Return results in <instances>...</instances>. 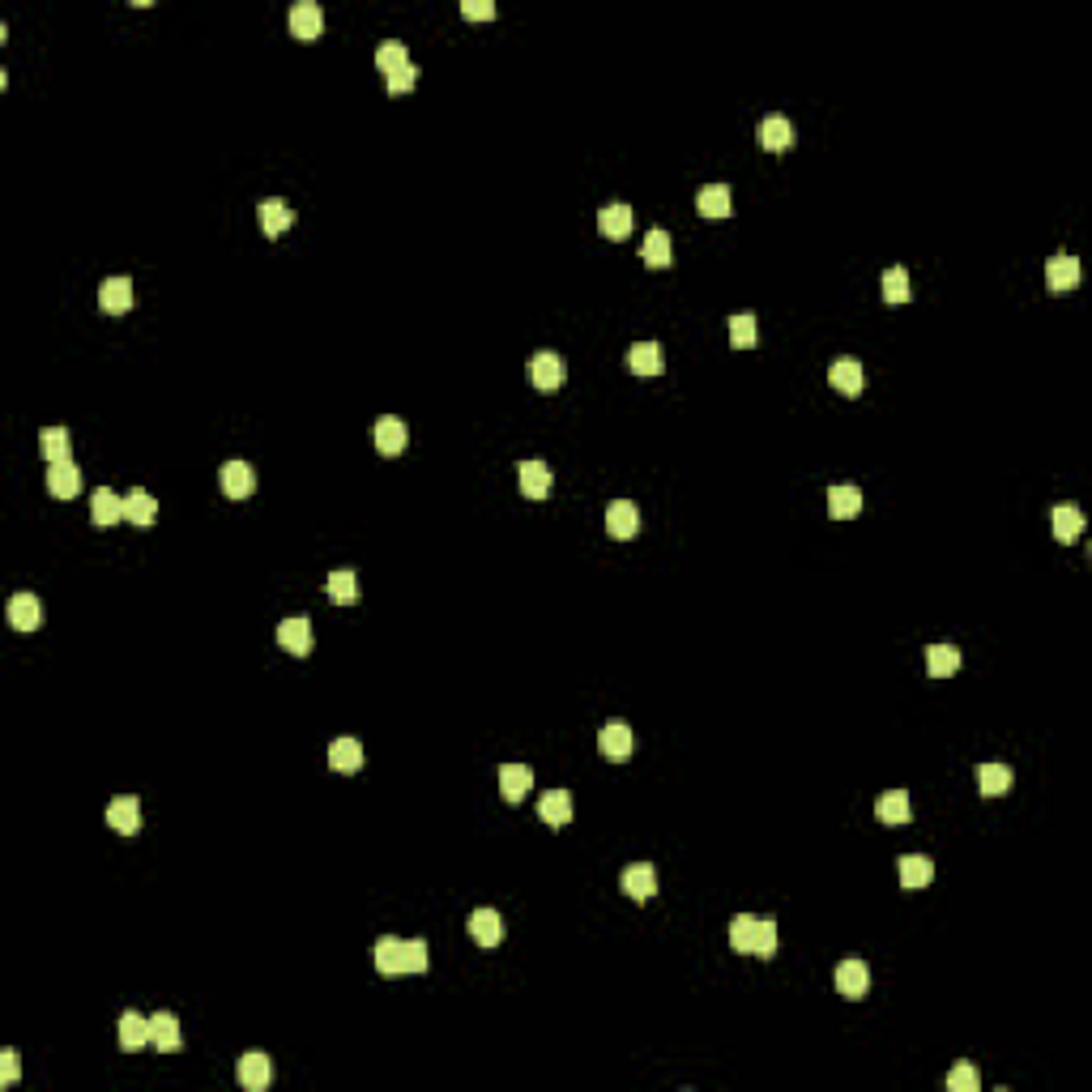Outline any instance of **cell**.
I'll return each instance as SVG.
<instances>
[{
  "instance_id": "cell-1",
  "label": "cell",
  "mask_w": 1092,
  "mask_h": 1092,
  "mask_svg": "<svg viewBox=\"0 0 1092 1092\" xmlns=\"http://www.w3.org/2000/svg\"><path fill=\"white\" fill-rule=\"evenodd\" d=\"M372 444H376V453H385V457H398L401 448H406V422H401L398 414H385V419H376V427H372Z\"/></svg>"
},
{
  "instance_id": "cell-2",
  "label": "cell",
  "mask_w": 1092,
  "mask_h": 1092,
  "mask_svg": "<svg viewBox=\"0 0 1092 1092\" xmlns=\"http://www.w3.org/2000/svg\"><path fill=\"white\" fill-rule=\"evenodd\" d=\"M836 990L845 994V999H867V990H870V968L862 965V960H841L836 965Z\"/></svg>"
},
{
  "instance_id": "cell-3",
  "label": "cell",
  "mask_w": 1092,
  "mask_h": 1092,
  "mask_svg": "<svg viewBox=\"0 0 1092 1092\" xmlns=\"http://www.w3.org/2000/svg\"><path fill=\"white\" fill-rule=\"evenodd\" d=\"M278 645H282L286 653H295V658H308L311 653V623L299 619V615L282 619L278 623Z\"/></svg>"
},
{
  "instance_id": "cell-4",
  "label": "cell",
  "mask_w": 1092,
  "mask_h": 1092,
  "mask_svg": "<svg viewBox=\"0 0 1092 1092\" xmlns=\"http://www.w3.org/2000/svg\"><path fill=\"white\" fill-rule=\"evenodd\" d=\"M530 380H534V388H542V393H555V388L563 385V359L551 355V350L534 355V359H530Z\"/></svg>"
},
{
  "instance_id": "cell-5",
  "label": "cell",
  "mask_w": 1092,
  "mask_h": 1092,
  "mask_svg": "<svg viewBox=\"0 0 1092 1092\" xmlns=\"http://www.w3.org/2000/svg\"><path fill=\"white\" fill-rule=\"evenodd\" d=\"M324 30V13L321 5H311V0H299L295 9H290V35L303 38V43H311V38H321Z\"/></svg>"
},
{
  "instance_id": "cell-6",
  "label": "cell",
  "mask_w": 1092,
  "mask_h": 1092,
  "mask_svg": "<svg viewBox=\"0 0 1092 1092\" xmlns=\"http://www.w3.org/2000/svg\"><path fill=\"white\" fill-rule=\"evenodd\" d=\"M239 1084L248 1092H261L273 1084V1063L261 1054V1050H252V1054L239 1058Z\"/></svg>"
},
{
  "instance_id": "cell-7",
  "label": "cell",
  "mask_w": 1092,
  "mask_h": 1092,
  "mask_svg": "<svg viewBox=\"0 0 1092 1092\" xmlns=\"http://www.w3.org/2000/svg\"><path fill=\"white\" fill-rule=\"evenodd\" d=\"M218 478H223V491L231 499H248L252 491H257V474H252L248 461H226Z\"/></svg>"
},
{
  "instance_id": "cell-8",
  "label": "cell",
  "mask_w": 1092,
  "mask_h": 1092,
  "mask_svg": "<svg viewBox=\"0 0 1092 1092\" xmlns=\"http://www.w3.org/2000/svg\"><path fill=\"white\" fill-rule=\"evenodd\" d=\"M99 308L107 311V316H125V311L133 308V282H128V278H107V282L99 286Z\"/></svg>"
},
{
  "instance_id": "cell-9",
  "label": "cell",
  "mask_w": 1092,
  "mask_h": 1092,
  "mask_svg": "<svg viewBox=\"0 0 1092 1092\" xmlns=\"http://www.w3.org/2000/svg\"><path fill=\"white\" fill-rule=\"evenodd\" d=\"M372 960H376V968H380L385 977H398V973H406V944L393 939V934H385V939H376Z\"/></svg>"
},
{
  "instance_id": "cell-10",
  "label": "cell",
  "mask_w": 1092,
  "mask_h": 1092,
  "mask_svg": "<svg viewBox=\"0 0 1092 1092\" xmlns=\"http://www.w3.org/2000/svg\"><path fill=\"white\" fill-rule=\"evenodd\" d=\"M623 892L632 896V901H653V896H658V870L649 867V862L628 867L623 870Z\"/></svg>"
},
{
  "instance_id": "cell-11",
  "label": "cell",
  "mask_w": 1092,
  "mask_h": 1092,
  "mask_svg": "<svg viewBox=\"0 0 1092 1092\" xmlns=\"http://www.w3.org/2000/svg\"><path fill=\"white\" fill-rule=\"evenodd\" d=\"M149 1045L162 1050V1054H175V1050L184 1045V1037H180V1020H175L171 1011H158V1016L149 1020Z\"/></svg>"
},
{
  "instance_id": "cell-12",
  "label": "cell",
  "mask_w": 1092,
  "mask_h": 1092,
  "mask_svg": "<svg viewBox=\"0 0 1092 1092\" xmlns=\"http://www.w3.org/2000/svg\"><path fill=\"white\" fill-rule=\"evenodd\" d=\"M640 530V512H636L632 499H615L606 508V534L610 538H636Z\"/></svg>"
},
{
  "instance_id": "cell-13",
  "label": "cell",
  "mask_w": 1092,
  "mask_h": 1092,
  "mask_svg": "<svg viewBox=\"0 0 1092 1092\" xmlns=\"http://www.w3.org/2000/svg\"><path fill=\"white\" fill-rule=\"evenodd\" d=\"M828 380L836 393H845V398H857L862 393V385H867V376H862V363L857 359H836L828 367Z\"/></svg>"
},
{
  "instance_id": "cell-14",
  "label": "cell",
  "mask_w": 1092,
  "mask_h": 1092,
  "mask_svg": "<svg viewBox=\"0 0 1092 1092\" xmlns=\"http://www.w3.org/2000/svg\"><path fill=\"white\" fill-rule=\"evenodd\" d=\"M48 491L56 499H73L77 491H82V470H77L73 461H56V465H48Z\"/></svg>"
},
{
  "instance_id": "cell-15",
  "label": "cell",
  "mask_w": 1092,
  "mask_h": 1092,
  "mask_svg": "<svg viewBox=\"0 0 1092 1092\" xmlns=\"http://www.w3.org/2000/svg\"><path fill=\"white\" fill-rule=\"evenodd\" d=\"M107 824H112L115 832H125V836H133V832L141 828V803H136L133 794L112 798V807H107Z\"/></svg>"
},
{
  "instance_id": "cell-16",
  "label": "cell",
  "mask_w": 1092,
  "mask_h": 1092,
  "mask_svg": "<svg viewBox=\"0 0 1092 1092\" xmlns=\"http://www.w3.org/2000/svg\"><path fill=\"white\" fill-rule=\"evenodd\" d=\"M628 367H632V376H640V380L661 376V346L658 342H636V346L628 350Z\"/></svg>"
},
{
  "instance_id": "cell-17",
  "label": "cell",
  "mask_w": 1092,
  "mask_h": 1092,
  "mask_svg": "<svg viewBox=\"0 0 1092 1092\" xmlns=\"http://www.w3.org/2000/svg\"><path fill=\"white\" fill-rule=\"evenodd\" d=\"M1045 286H1050L1054 295L1080 286V261H1076V257H1050V261H1045Z\"/></svg>"
},
{
  "instance_id": "cell-18",
  "label": "cell",
  "mask_w": 1092,
  "mask_h": 1092,
  "mask_svg": "<svg viewBox=\"0 0 1092 1092\" xmlns=\"http://www.w3.org/2000/svg\"><path fill=\"white\" fill-rule=\"evenodd\" d=\"M9 623L17 628V632H35L38 623H43V606H38V597L35 594L9 597Z\"/></svg>"
},
{
  "instance_id": "cell-19",
  "label": "cell",
  "mask_w": 1092,
  "mask_h": 1092,
  "mask_svg": "<svg viewBox=\"0 0 1092 1092\" xmlns=\"http://www.w3.org/2000/svg\"><path fill=\"white\" fill-rule=\"evenodd\" d=\"M597 751H602L606 759H615V764H623V759L632 756V730H628V726H619V721H615V726H606V730L597 734Z\"/></svg>"
},
{
  "instance_id": "cell-20",
  "label": "cell",
  "mask_w": 1092,
  "mask_h": 1092,
  "mask_svg": "<svg viewBox=\"0 0 1092 1092\" xmlns=\"http://www.w3.org/2000/svg\"><path fill=\"white\" fill-rule=\"evenodd\" d=\"M934 879V862L922 854H909L901 857V888H909V892H922V888H931Z\"/></svg>"
},
{
  "instance_id": "cell-21",
  "label": "cell",
  "mask_w": 1092,
  "mask_h": 1092,
  "mask_svg": "<svg viewBox=\"0 0 1092 1092\" xmlns=\"http://www.w3.org/2000/svg\"><path fill=\"white\" fill-rule=\"evenodd\" d=\"M470 934H474V944L496 947L499 939H504V922H499L496 909H474L470 913Z\"/></svg>"
},
{
  "instance_id": "cell-22",
  "label": "cell",
  "mask_w": 1092,
  "mask_h": 1092,
  "mask_svg": "<svg viewBox=\"0 0 1092 1092\" xmlns=\"http://www.w3.org/2000/svg\"><path fill=\"white\" fill-rule=\"evenodd\" d=\"M90 517H94V525H115V521H125V499L115 496V491H107V486H99L94 491V499H90Z\"/></svg>"
},
{
  "instance_id": "cell-23",
  "label": "cell",
  "mask_w": 1092,
  "mask_h": 1092,
  "mask_svg": "<svg viewBox=\"0 0 1092 1092\" xmlns=\"http://www.w3.org/2000/svg\"><path fill=\"white\" fill-rule=\"evenodd\" d=\"M597 231L606 239H628V231H632V205H623V201L606 205V210L597 213Z\"/></svg>"
},
{
  "instance_id": "cell-24",
  "label": "cell",
  "mask_w": 1092,
  "mask_h": 1092,
  "mask_svg": "<svg viewBox=\"0 0 1092 1092\" xmlns=\"http://www.w3.org/2000/svg\"><path fill=\"white\" fill-rule=\"evenodd\" d=\"M530 785H534V772L525 769V764H504V769H499V794L508 798V803H521V798L530 794Z\"/></svg>"
},
{
  "instance_id": "cell-25",
  "label": "cell",
  "mask_w": 1092,
  "mask_h": 1092,
  "mask_svg": "<svg viewBox=\"0 0 1092 1092\" xmlns=\"http://www.w3.org/2000/svg\"><path fill=\"white\" fill-rule=\"evenodd\" d=\"M759 146L772 149V154L790 149V146H794V125H790L785 115H769V120L759 125Z\"/></svg>"
},
{
  "instance_id": "cell-26",
  "label": "cell",
  "mask_w": 1092,
  "mask_h": 1092,
  "mask_svg": "<svg viewBox=\"0 0 1092 1092\" xmlns=\"http://www.w3.org/2000/svg\"><path fill=\"white\" fill-rule=\"evenodd\" d=\"M551 470H546V461H521V496L530 499H546L551 496Z\"/></svg>"
},
{
  "instance_id": "cell-27",
  "label": "cell",
  "mask_w": 1092,
  "mask_h": 1092,
  "mask_svg": "<svg viewBox=\"0 0 1092 1092\" xmlns=\"http://www.w3.org/2000/svg\"><path fill=\"white\" fill-rule=\"evenodd\" d=\"M1050 525H1054L1058 542H1076V538L1084 534V512L1076 508V504H1058V508L1050 512Z\"/></svg>"
},
{
  "instance_id": "cell-28",
  "label": "cell",
  "mask_w": 1092,
  "mask_h": 1092,
  "mask_svg": "<svg viewBox=\"0 0 1092 1092\" xmlns=\"http://www.w3.org/2000/svg\"><path fill=\"white\" fill-rule=\"evenodd\" d=\"M695 210L704 213V218H730L734 205H730V188L726 184H708L700 188V197H695Z\"/></svg>"
},
{
  "instance_id": "cell-29",
  "label": "cell",
  "mask_w": 1092,
  "mask_h": 1092,
  "mask_svg": "<svg viewBox=\"0 0 1092 1092\" xmlns=\"http://www.w3.org/2000/svg\"><path fill=\"white\" fill-rule=\"evenodd\" d=\"M857 512H862V491H857V486H832L828 491V517L849 521V517H857Z\"/></svg>"
},
{
  "instance_id": "cell-30",
  "label": "cell",
  "mask_w": 1092,
  "mask_h": 1092,
  "mask_svg": "<svg viewBox=\"0 0 1092 1092\" xmlns=\"http://www.w3.org/2000/svg\"><path fill=\"white\" fill-rule=\"evenodd\" d=\"M538 815L551 824V828H563L572 819V794L568 790H551V794H542V803H538Z\"/></svg>"
},
{
  "instance_id": "cell-31",
  "label": "cell",
  "mask_w": 1092,
  "mask_h": 1092,
  "mask_svg": "<svg viewBox=\"0 0 1092 1092\" xmlns=\"http://www.w3.org/2000/svg\"><path fill=\"white\" fill-rule=\"evenodd\" d=\"M120 1045H125L128 1054H136L141 1045H149V1020L136 1016V1011H125V1016H120Z\"/></svg>"
},
{
  "instance_id": "cell-32",
  "label": "cell",
  "mask_w": 1092,
  "mask_h": 1092,
  "mask_svg": "<svg viewBox=\"0 0 1092 1092\" xmlns=\"http://www.w3.org/2000/svg\"><path fill=\"white\" fill-rule=\"evenodd\" d=\"M977 790L986 798H999L1011 790V769L1007 764H981L977 769Z\"/></svg>"
},
{
  "instance_id": "cell-33",
  "label": "cell",
  "mask_w": 1092,
  "mask_h": 1092,
  "mask_svg": "<svg viewBox=\"0 0 1092 1092\" xmlns=\"http://www.w3.org/2000/svg\"><path fill=\"white\" fill-rule=\"evenodd\" d=\"M329 764H333L337 772H359L363 769V747L355 743V738H333V747H329Z\"/></svg>"
},
{
  "instance_id": "cell-34",
  "label": "cell",
  "mask_w": 1092,
  "mask_h": 1092,
  "mask_svg": "<svg viewBox=\"0 0 1092 1092\" xmlns=\"http://www.w3.org/2000/svg\"><path fill=\"white\" fill-rule=\"evenodd\" d=\"M290 223H295V213H290L286 201H261V226H265V235L269 239H278Z\"/></svg>"
},
{
  "instance_id": "cell-35",
  "label": "cell",
  "mask_w": 1092,
  "mask_h": 1092,
  "mask_svg": "<svg viewBox=\"0 0 1092 1092\" xmlns=\"http://www.w3.org/2000/svg\"><path fill=\"white\" fill-rule=\"evenodd\" d=\"M926 671L934 674V679H947V674L960 671V649L952 645H931L926 649Z\"/></svg>"
},
{
  "instance_id": "cell-36",
  "label": "cell",
  "mask_w": 1092,
  "mask_h": 1092,
  "mask_svg": "<svg viewBox=\"0 0 1092 1092\" xmlns=\"http://www.w3.org/2000/svg\"><path fill=\"white\" fill-rule=\"evenodd\" d=\"M640 257H645V265H653V269H666L671 265V235L661 231V226H653L649 231V239H645V248H640Z\"/></svg>"
},
{
  "instance_id": "cell-37",
  "label": "cell",
  "mask_w": 1092,
  "mask_h": 1092,
  "mask_svg": "<svg viewBox=\"0 0 1092 1092\" xmlns=\"http://www.w3.org/2000/svg\"><path fill=\"white\" fill-rule=\"evenodd\" d=\"M154 517H158V504H154V496H149V491H133V496L125 499V521L154 525Z\"/></svg>"
},
{
  "instance_id": "cell-38",
  "label": "cell",
  "mask_w": 1092,
  "mask_h": 1092,
  "mask_svg": "<svg viewBox=\"0 0 1092 1092\" xmlns=\"http://www.w3.org/2000/svg\"><path fill=\"white\" fill-rule=\"evenodd\" d=\"M875 815H879L883 824H909V794H905V790L883 794L879 803H875Z\"/></svg>"
},
{
  "instance_id": "cell-39",
  "label": "cell",
  "mask_w": 1092,
  "mask_h": 1092,
  "mask_svg": "<svg viewBox=\"0 0 1092 1092\" xmlns=\"http://www.w3.org/2000/svg\"><path fill=\"white\" fill-rule=\"evenodd\" d=\"M38 448H43V457H48L51 465H56V461H69V431H64V427H43Z\"/></svg>"
},
{
  "instance_id": "cell-40",
  "label": "cell",
  "mask_w": 1092,
  "mask_h": 1092,
  "mask_svg": "<svg viewBox=\"0 0 1092 1092\" xmlns=\"http://www.w3.org/2000/svg\"><path fill=\"white\" fill-rule=\"evenodd\" d=\"M777 952V922L772 918H756V934H751V956L769 960Z\"/></svg>"
},
{
  "instance_id": "cell-41",
  "label": "cell",
  "mask_w": 1092,
  "mask_h": 1092,
  "mask_svg": "<svg viewBox=\"0 0 1092 1092\" xmlns=\"http://www.w3.org/2000/svg\"><path fill=\"white\" fill-rule=\"evenodd\" d=\"M329 597H333L337 606H350V602L359 597V584H355V572H333V576H329Z\"/></svg>"
},
{
  "instance_id": "cell-42",
  "label": "cell",
  "mask_w": 1092,
  "mask_h": 1092,
  "mask_svg": "<svg viewBox=\"0 0 1092 1092\" xmlns=\"http://www.w3.org/2000/svg\"><path fill=\"white\" fill-rule=\"evenodd\" d=\"M883 299H888V303H905L909 299V273L901 269V265H892V269L883 273Z\"/></svg>"
},
{
  "instance_id": "cell-43",
  "label": "cell",
  "mask_w": 1092,
  "mask_h": 1092,
  "mask_svg": "<svg viewBox=\"0 0 1092 1092\" xmlns=\"http://www.w3.org/2000/svg\"><path fill=\"white\" fill-rule=\"evenodd\" d=\"M751 934H756V918H751V913H738V918L730 922V947L751 956Z\"/></svg>"
},
{
  "instance_id": "cell-44",
  "label": "cell",
  "mask_w": 1092,
  "mask_h": 1092,
  "mask_svg": "<svg viewBox=\"0 0 1092 1092\" xmlns=\"http://www.w3.org/2000/svg\"><path fill=\"white\" fill-rule=\"evenodd\" d=\"M406 64H410V56H406L401 43H380V51H376V69H385V77L398 73V69H406Z\"/></svg>"
},
{
  "instance_id": "cell-45",
  "label": "cell",
  "mask_w": 1092,
  "mask_h": 1092,
  "mask_svg": "<svg viewBox=\"0 0 1092 1092\" xmlns=\"http://www.w3.org/2000/svg\"><path fill=\"white\" fill-rule=\"evenodd\" d=\"M730 346H738V350L756 346V316H734L730 321Z\"/></svg>"
},
{
  "instance_id": "cell-46",
  "label": "cell",
  "mask_w": 1092,
  "mask_h": 1092,
  "mask_svg": "<svg viewBox=\"0 0 1092 1092\" xmlns=\"http://www.w3.org/2000/svg\"><path fill=\"white\" fill-rule=\"evenodd\" d=\"M947 1088H952V1092H977L981 1080H977V1071L968 1067V1063H960V1067L947 1071Z\"/></svg>"
},
{
  "instance_id": "cell-47",
  "label": "cell",
  "mask_w": 1092,
  "mask_h": 1092,
  "mask_svg": "<svg viewBox=\"0 0 1092 1092\" xmlns=\"http://www.w3.org/2000/svg\"><path fill=\"white\" fill-rule=\"evenodd\" d=\"M406 973H427V944L422 939L406 944Z\"/></svg>"
},
{
  "instance_id": "cell-48",
  "label": "cell",
  "mask_w": 1092,
  "mask_h": 1092,
  "mask_svg": "<svg viewBox=\"0 0 1092 1092\" xmlns=\"http://www.w3.org/2000/svg\"><path fill=\"white\" fill-rule=\"evenodd\" d=\"M414 82H419V69L406 64L398 73H388V94H406V90H414Z\"/></svg>"
},
{
  "instance_id": "cell-49",
  "label": "cell",
  "mask_w": 1092,
  "mask_h": 1092,
  "mask_svg": "<svg viewBox=\"0 0 1092 1092\" xmlns=\"http://www.w3.org/2000/svg\"><path fill=\"white\" fill-rule=\"evenodd\" d=\"M461 13H465L470 22H491V17H496V5H491V0H465Z\"/></svg>"
},
{
  "instance_id": "cell-50",
  "label": "cell",
  "mask_w": 1092,
  "mask_h": 1092,
  "mask_svg": "<svg viewBox=\"0 0 1092 1092\" xmlns=\"http://www.w3.org/2000/svg\"><path fill=\"white\" fill-rule=\"evenodd\" d=\"M17 1071H22V1067H17V1050H5V1054H0V1080L13 1084V1080H17Z\"/></svg>"
}]
</instances>
